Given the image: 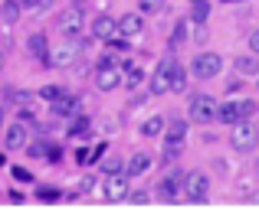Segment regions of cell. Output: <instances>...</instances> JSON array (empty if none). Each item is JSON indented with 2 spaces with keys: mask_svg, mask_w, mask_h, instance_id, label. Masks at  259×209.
<instances>
[{
  "mask_svg": "<svg viewBox=\"0 0 259 209\" xmlns=\"http://www.w3.org/2000/svg\"><path fill=\"white\" fill-rule=\"evenodd\" d=\"M256 144H259V131H256V124H253L249 118L236 121L233 131H230V147H233L236 154H249Z\"/></svg>",
  "mask_w": 259,
  "mask_h": 209,
  "instance_id": "obj_1",
  "label": "cell"
},
{
  "mask_svg": "<svg viewBox=\"0 0 259 209\" xmlns=\"http://www.w3.org/2000/svg\"><path fill=\"white\" fill-rule=\"evenodd\" d=\"M128 190H132V177L125 170H115V173H105V183H102V196L108 203H121L128 199Z\"/></svg>",
  "mask_w": 259,
  "mask_h": 209,
  "instance_id": "obj_2",
  "label": "cell"
},
{
  "mask_svg": "<svg viewBox=\"0 0 259 209\" xmlns=\"http://www.w3.org/2000/svg\"><path fill=\"white\" fill-rule=\"evenodd\" d=\"M121 79H125V72L115 65V59H102L99 62V69H95V89L99 92H115L121 85Z\"/></svg>",
  "mask_w": 259,
  "mask_h": 209,
  "instance_id": "obj_3",
  "label": "cell"
},
{
  "mask_svg": "<svg viewBox=\"0 0 259 209\" xmlns=\"http://www.w3.org/2000/svg\"><path fill=\"white\" fill-rule=\"evenodd\" d=\"M210 193V177L203 170H190L184 173V196L190 199V203H203Z\"/></svg>",
  "mask_w": 259,
  "mask_h": 209,
  "instance_id": "obj_4",
  "label": "cell"
},
{
  "mask_svg": "<svg viewBox=\"0 0 259 209\" xmlns=\"http://www.w3.org/2000/svg\"><path fill=\"white\" fill-rule=\"evenodd\" d=\"M59 33H63V36H69V39H79L82 36V26H85V17H82V7H66L63 13H59Z\"/></svg>",
  "mask_w": 259,
  "mask_h": 209,
  "instance_id": "obj_5",
  "label": "cell"
},
{
  "mask_svg": "<svg viewBox=\"0 0 259 209\" xmlns=\"http://www.w3.org/2000/svg\"><path fill=\"white\" fill-rule=\"evenodd\" d=\"M253 111H256V102H249V98H240V102H227V105H217V118H220L223 124H236V121L249 118Z\"/></svg>",
  "mask_w": 259,
  "mask_h": 209,
  "instance_id": "obj_6",
  "label": "cell"
},
{
  "mask_svg": "<svg viewBox=\"0 0 259 209\" xmlns=\"http://www.w3.org/2000/svg\"><path fill=\"white\" fill-rule=\"evenodd\" d=\"M79 56H82V43L69 39V43H59L56 49H50V65H56V69H69V65L79 62Z\"/></svg>",
  "mask_w": 259,
  "mask_h": 209,
  "instance_id": "obj_7",
  "label": "cell"
},
{
  "mask_svg": "<svg viewBox=\"0 0 259 209\" xmlns=\"http://www.w3.org/2000/svg\"><path fill=\"white\" fill-rule=\"evenodd\" d=\"M223 69V59L217 56V52H197L194 62H190V72H194L197 79H217Z\"/></svg>",
  "mask_w": 259,
  "mask_h": 209,
  "instance_id": "obj_8",
  "label": "cell"
},
{
  "mask_svg": "<svg viewBox=\"0 0 259 209\" xmlns=\"http://www.w3.org/2000/svg\"><path fill=\"white\" fill-rule=\"evenodd\" d=\"M187 111H190V121H197V124H207V121H213V118H217V102H213V95H190Z\"/></svg>",
  "mask_w": 259,
  "mask_h": 209,
  "instance_id": "obj_9",
  "label": "cell"
},
{
  "mask_svg": "<svg viewBox=\"0 0 259 209\" xmlns=\"http://www.w3.org/2000/svg\"><path fill=\"white\" fill-rule=\"evenodd\" d=\"M26 144H30V131H26V124H23V121H13V124L4 131V147H7V151H23Z\"/></svg>",
  "mask_w": 259,
  "mask_h": 209,
  "instance_id": "obj_10",
  "label": "cell"
},
{
  "mask_svg": "<svg viewBox=\"0 0 259 209\" xmlns=\"http://www.w3.org/2000/svg\"><path fill=\"white\" fill-rule=\"evenodd\" d=\"M158 193H161V199H167V203H174V199H181V196H184V173H181V170L167 173V177L161 180Z\"/></svg>",
  "mask_w": 259,
  "mask_h": 209,
  "instance_id": "obj_11",
  "label": "cell"
},
{
  "mask_svg": "<svg viewBox=\"0 0 259 209\" xmlns=\"http://www.w3.org/2000/svg\"><path fill=\"white\" fill-rule=\"evenodd\" d=\"M79 105H82V98H79V95H66V92H63V95L53 102V114H56V118H76Z\"/></svg>",
  "mask_w": 259,
  "mask_h": 209,
  "instance_id": "obj_12",
  "label": "cell"
},
{
  "mask_svg": "<svg viewBox=\"0 0 259 209\" xmlns=\"http://www.w3.org/2000/svg\"><path fill=\"white\" fill-rule=\"evenodd\" d=\"M151 92H154V95H167V92H171V59H164V62L154 69V76H151Z\"/></svg>",
  "mask_w": 259,
  "mask_h": 209,
  "instance_id": "obj_13",
  "label": "cell"
},
{
  "mask_svg": "<svg viewBox=\"0 0 259 209\" xmlns=\"http://www.w3.org/2000/svg\"><path fill=\"white\" fill-rule=\"evenodd\" d=\"M115 33H118V20H112L108 13H99V17H95V23H92V36L102 39V43H108Z\"/></svg>",
  "mask_w": 259,
  "mask_h": 209,
  "instance_id": "obj_14",
  "label": "cell"
},
{
  "mask_svg": "<svg viewBox=\"0 0 259 209\" xmlns=\"http://www.w3.org/2000/svg\"><path fill=\"white\" fill-rule=\"evenodd\" d=\"M26 49H30L33 59H39V62L50 65V39H46L43 33H33V36L26 39Z\"/></svg>",
  "mask_w": 259,
  "mask_h": 209,
  "instance_id": "obj_15",
  "label": "cell"
},
{
  "mask_svg": "<svg viewBox=\"0 0 259 209\" xmlns=\"http://www.w3.org/2000/svg\"><path fill=\"white\" fill-rule=\"evenodd\" d=\"M145 30V20L138 17V13H125V17L118 20V33L125 39H132V36H138V33Z\"/></svg>",
  "mask_w": 259,
  "mask_h": 209,
  "instance_id": "obj_16",
  "label": "cell"
},
{
  "mask_svg": "<svg viewBox=\"0 0 259 209\" xmlns=\"http://www.w3.org/2000/svg\"><path fill=\"white\" fill-rule=\"evenodd\" d=\"M184 137H187V121L174 118L171 124H164V144H184Z\"/></svg>",
  "mask_w": 259,
  "mask_h": 209,
  "instance_id": "obj_17",
  "label": "cell"
},
{
  "mask_svg": "<svg viewBox=\"0 0 259 209\" xmlns=\"http://www.w3.org/2000/svg\"><path fill=\"white\" fill-rule=\"evenodd\" d=\"M151 167V154H135V157H128V167H125V173L128 177H141V173Z\"/></svg>",
  "mask_w": 259,
  "mask_h": 209,
  "instance_id": "obj_18",
  "label": "cell"
},
{
  "mask_svg": "<svg viewBox=\"0 0 259 209\" xmlns=\"http://www.w3.org/2000/svg\"><path fill=\"white\" fill-rule=\"evenodd\" d=\"M236 72L246 76V79L259 76V56H240V59H236Z\"/></svg>",
  "mask_w": 259,
  "mask_h": 209,
  "instance_id": "obj_19",
  "label": "cell"
},
{
  "mask_svg": "<svg viewBox=\"0 0 259 209\" xmlns=\"http://www.w3.org/2000/svg\"><path fill=\"white\" fill-rule=\"evenodd\" d=\"M20 10H23V7H20V0H4V4H0V17H4V23L13 26L20 20Z\"/></svg>",
  "mask_w": 259,
  "mask_h": 209,
  "instance_id": "obj_20",
  "label": "cell"
},
{
  "mask_svg": "<svg viewBox=\"0 0 259 209\" xmlns=\"http://www.w3.org/2000/svg\"><path fill=\"white\" fill-rule=\"evenodd\" d=\"M164 124L167 121L161 118V114H151V118L141 124V134H145V137H158V134H164Z\"/></svg>",
  "mask_w": 259,
  "mask_h": 209,
  "instance_id": "obj_21",
  "label": "cell"
},
{
  "mask_svg": "<svg viewBox=\"0 0 259 209\" xmlns=\"http://www.w3.org/2000/svg\"><path fill=\"white\" fill-rule=\"evenodd\" d=\"M184 89H187V72H184L181 62L171 59V92H184Z\"/></svg>",
  "mask_w": 259,
  "mask_h": 209,
  "instance_id": "obj_22",
  "label": "cell"
},
{
  "mask_svg": "<svg viewBox=\"0 0 259 209\" xmlns=\"http://www.w3.org/2000/svg\"><path fill=\"white\" fill-rule=\"evenodd\" d=\"M141 82H145V69H141V65H128V69H125V79H121V85H125V89H138Z\"/></svg>",
  "mask_w": 259,
  "mask_h": 209,
  "instance_id": "obj_23",
  "label": "cell"
},
{
  "mask_svg": "<svg viewBox=\"0 0 259 209\" xmlns=\"http://www.w3.org/2000/svg\"><path fill=\"white\" fill-rule=\"evenodd\" d=\"M207 17H210V4H207V0H194V7H190V20H194V23H207Z\"/></svg>",
  "mask_w": 259,
  "mask_h": 209,
  "instance_id": "obj_24",
  "label": "cell"
},
{
  "mask_svg": "<svg viewBox=\"0 0 259 209\" xmlns=\"http://www.w3.org/2000/svg\"><path fill=\"white\" fill-rule=\"evenodd\" d=\"M69 134H72V137H89V134H92V121H89V118H76L69 124Z\"/></svg>",
  "mask_w": 259,
  "mask_h": 209,
  "instance_id": "obj_25",
  "label": "cell"
},
{
  "mask_svg": "<svg viewBox=\"0 0 259 209\" xmlns=\"http://www.w3.org/2000/svg\"><path fill=\"white\" fill-rule=\"evenodd\" d=\"M138 10L141 13H161L164 10V0H138Z\"/></svg>",
  "mask_w": 259,
  "mask_h": 209,
  "instance_id": "obj_26",
  "label": "cell"
},
{
  "mask_svg": "<svg viewBox=\"0 0 259 209\" xmlns=\"http://www.w3.org/2000/svg\"><path fill=\"white\" fill-rule=\"evenodd\" d=\"M59 95H63L59 85H43V89H39V98H46V102H56Z\"/></svg>",
  "mask_w": 259,
  "mask_h": 209,
  "instance_id": "obj_27",
  "label": "cell"
},
{
  "mask_svg": "<svg viewBox=\"0 0 259 209\" xmlns=\"http://www.w3.org/2000/svg\"><path fill=\"white\" fill-rule=\"evenodd\" d=\"M76 164H79V167L92 164V147H79V151H76Z\"/></svg>",
  "mask_w": 259,
  "mask_h": 209,
  "instance_id": "obj_28",
  "label": "cell"
},
{
  "mask_svg": "<svg viewBox=\"0 0 259 209\" xmlns=\"http://www.w3.org/2000/svg\"><path fill=\"white\" fill-rule=\"evenodd\" d=\"M36 196H39V199H43V203H56V199H59V196H63V193H59V190H50V186H46V190H39V193H36Z\"/></svg>",
  "mask_w": 259,
  "mask_h": 209,
  "instance_id": "obj_29",
  "label": "cell"
},
{
  "mask_svg": "<svg viewBox=\"0 0 259 209\" xmlns=\"http://www.w3.org/2000/svg\"><path fill=\"white\" fill-rule=\"evenodd\" d=\"M13 177H17L20 183H33V173L26 170V167H13Z\"/></svg>",
  "mask_w": 259,
  "mask_h": 209,
  "instance_id": "obj_30",
  "label": "cell"
},
{
  "mask_svg": "<svg viewBox=\"0 0 259 209\" xmlns=\"http://www.w3.org/2000/svg\"><path fill=\"white\" fill-rule=\"evenodd\" d=\"M46 160H50V164H59V160H63V147H50V151H46Z\"/></svg>",
  "mask_w": 259,
  "mask_h": 209,
  "instance_id": "obj_31",
  "label": "cell"
},
{
  "mask_svg": "<svg viewBox=\"0 0 259 209\" xmlns=\"http://www.w3.org/2000/svg\"><path fill=\"white\" fill-rule=\"evenodd\" d=\"M102 170H105V173H115V170H121V164H118V160H102Z\"/></svg>",
  "mask_w": 259,
  "mask_h": 209,
  "instance_id": "obj_32",
  "label": "cell"
},
{
  "mask_svg": "<svg viewBox=\"0 0 259 209\" xmlns=\"http://www.w3.org/2000/svg\"><path fill=\"white\" fill-rule=\"evenodd\" d=\"M128 199H132V203H138V206H145V203H148V199H151V196L138 190V193H128Z\"/></svg>",
  "mask_w": 259,
  "mask_h": 209,
  "instance_id": "obj_33",
  "label": "cell"
},
{
  "mask_svg": "<svg viewBox=\"0 0 259 209\" xmlns=\"http://www.w3.org/2000/svg\"><path fill=\"white\" fill-rule=\"evenodd\" d=\"M184 33H187V23H177V30H174L171 43H181V39H184Z\"/></svg>",
  "mask_w": 259,
  "mask_h": 209,
  "instance_id": "obj_34",
  "label": "cell"
},
{
  "mask_svg": "<svg viewBox=\"0 0 259 209\" xmlns=\"http://www.w3.org/2000/svg\"><path fill=\"white\" fill-rule=\"evenodd\" d=\"M102 157H105V144H95L92 147V164H95V160H102Z\"/></svg>",
  "mask_w": 259,
  "mask_h": 209,
  "instance_id": "obj_35",
  "label": "cell"
},
{
  "mask_svg": "<svg viewBox=\"0 0 259 209\" xmlns=\"http://www.w3.org/2000/svg\"><path fill=\"white\" fill-rule=\"evenodd\" d=\"M92 186H95V180H92V177H82V180H79V190H82V193H89Z\"/></svg>",
  "mask_w": 259,
  "mask_h": 209,
  "instance_id": "obj_36",
  "label": "cell"
},
{
  "mask_svg": "<svg viewBox=\"0 0 259 209\" xmlns=\"http://www.w3.org/2000/svg\"><path fill=\"white\" fill-rule=\"evenodd\" d=\"M249 49H253V52H256V56H259V30L253 33V36H249Z\"/></svg>",
  "mask_w": 259,
  "mask_h": 209,
  "instance_id": "obj_37",
  "label": "cell"
},
{
  "mask_svg": "<svg viewBox=\"0 0 259 209\" xmlns=\"http://www.w3.org/2000/svg\"><path fill=\"white\" fill-rule=\"evenodd\" d=\"M46 151H50V147H43V144H33V147H30V154H33V157H43Z\"/></svg>",
  "mask_w": 259,
  "mask_h": 209,
  "instance_id": "obj_38",
  "label": "cell"
},
{
  "mask_svg": "<svg viewBox=\"0 0 259 209\" xmlns=\"http://www.w3.org/2000/svg\"><path fill=\"white\" fill-rule=\"evenodd\" d=\"M53 7V0H36V10H50Z\"/></svg>",
  "mask_w": 259,
  "mask_h": 209,
  "instance_id": "obj_39",
  "label": "cell"
},
{
  "mask_svg": "<svg viewBox=\"0 0 259 209\" xmlns=\"http://www.w3.org/2000/svg\"><path fill=\"white\" fill-rule=\"evenodd\" d=\"M20 7H36V0H20Z\"/></svg>",
  "mask_w": 259,
  "mask_h": 209,
  "instance_id": "obj_40",
  "label": "cell"
},
{
  "mask_svg": "<svg viewBox=\"0 0 259 209\" xmlns=\"http://www.w3.org/2000/svg\"><path fill=\"white\" fill-rule=\"evenodd\" d=\"M0 69H4V52H0Z\"/></svg>",
  "mask_w": 259,
  "mask_h": 209,
  "instance_id": "obj_41",
  "label": "cell"
},
{
  "mask_svg": "<svg viewBox=\"0 0 259 209\" xmlns=\"http://www.w3.org/2000/svg\"><path fill=\"white\" fill-rule=\"evenodd\" d=\"M0 124H4V111H0Z\"/></svg>",
  "mask_w": 259,
  "mask_h": 209,
  "instance_id": "obj_42",
  "label": "cell"
},
{
  "mask_svg": "<svg viewBox=\"0 0 259 209\" xmlns=\"http://www.w3.org/2000/svg\"><path fill=\"white\" fill-rule=\"evenodd\" d=\"M76 4H79V7H82V4H85V0H76Z\"/></svg>",
  "mask_w": 259,
  "mask_h": 209,
  "instance_id": "obj_43",
  "label": "cell"
},
{
  "mask_svg": "<svg viewBox=\"0 0 259 209\" xmlns=\"http://www.w3.org/2000/svg\"><path fill=\"white\" fill-rule=\"evenodd\" d=\"M227 4H230V0H227Z\"/></svg>",
  "mask_w": 259,
  "mask_h": 209,
  "instance_id": "obj_44",
  "label": "cell"
}]
</instances>
